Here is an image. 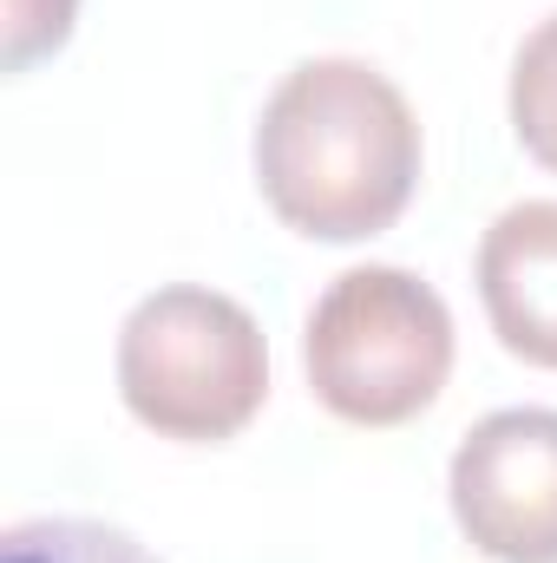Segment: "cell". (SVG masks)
Returning <instances> with one entry per match:
<instances>
[{"mask_svg":"<svg viewBox=\"0 0 557 563\" xmlns=\"http://www.w3.org/2000/svg\"><path fill=\"white\" fill-rule=\"evenodd\" d=\"M256 184L315 243L381 236L419 184V119L368 59H302L263 106Z\"/></svg>","mask_w":557,"mask_h":563,"instance_id":"1","label":"cell"},{"mask_svg":"<svg viewBox=\"0 0 557 563\" xmlns=\"http://www.w3.org/2000/svg\"><path fill=\"white\" fill-rule=\"evenodd\" d=\"M119 394L157 439H237L270 400V341L256 314L217 288H157L119 328Z\"/></svg>","mask_w":557,"mask_h":563,"instance_id":"2","label":"cell"},{"mask_svg":"<svg viewBox=\"0 0 557 563\" xmlns=\"http://www.w3.org/2000/svg\"><path fill=\"white\" fill-rule=\"evenodd\" d=\"M315 400L348 426L419 420L452 374V314L433 282L394 263H368L328 282L302 334Z\"/></svg>","mask_w":557,"mask_h":563,"instance_id":"3","label":"cell"},{"mask_svg":"<svg viewBox=\"0 0 557 563\" xmlns=\"http://www.w3.org/2000/svg\"><path fill=\"white\" fill-rule=\"evenodd\" d=\"M452 518L492 563H557V413L505 407L452 452Z\"/></svg>","mask_w":557,"mask_h":563,"instance_id":"4","label":"cell"},{"mask_svg":"<svg viewBox=\"0 0 557 563\" xmlns=\"http://www.w3.org/2000/svg\"><path fill=\"white\" fill-rule=\"evenodd\" d=\"M479 301L492 334L532 361L557 374V203L532 197L512 203L485 243H479Z\"/></svg>","mask_w":557,"mask_h":563,"instance_id":"5","label":"cell"},{"mask_svg":"<svg viewBox=\"0 0 557 563\" xmlns=\"http://www.w3.org/2000/svg\"><path fill=\"white\" fill-rule=\"evenodd\" d=\"M0 563H157L132 531L99 518H26L0 538Z\"/></svg>","mask_w":557,"mask_h":563,"instance_id":"6","label":"cell"},{"mask_svg":"<svg viewBox=\"0 0 557 563\" xmlns=\"http://www.w3.org/2000/svg\"><path fill=\"white\" fill-rule=\"evenodd\" d=\"M512 132L545 170H557V13L525 33L512 59Z\"/></svg>","mask_w":557,"mask_h":563,"instance_id":"7","label":"cell"},{"mask_svg":"<svg viewBox=\"0 0 557 563\" xmlns=\"http://www.w3.org/2000/svg\"><path fill=\"white\" fill-rule=\"evenodd\" d=\"M79 0H7V73H26L40 53L66 46Z\"/></svg>","mask_w":557,"mask_h":563,"instance_id":"8","label":"cell"}]
</instances>
